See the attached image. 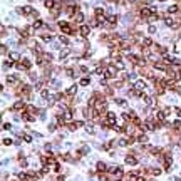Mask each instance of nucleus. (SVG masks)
Masks as SVG:
<instances>
[{
  "label": "nucleus",
  "instance_id": "1",
  "mask_svg": "<svg viewBox=\"0 0 181 181\" xmlns=\"http://www.w3.org/2000/svg\"><path fill=\"white\" fill-rule=\"evenodd\" d=\"M124 161H126V164H129V166H136V164L139 163V161H138V158H136L134 154H127Z\"/></svg>",
  "mask_w": 181,
  "mask_h": 181
},
{
  "label": "nucleus",
  "instance_id": "2",
  "mask_svg": "<svg viewBox=\"0 0 181 181\" xmlns=\"http://www.w3.org/2000/svg\"><path fill=\"white\" fill-rule=\"evenodd\" d=\"M59 27L64 34H72V27L67 24V22H59Z\"/></svg>",
  "mask_w": 181,
  "mask_h": 181
},
{
  "label": "nucleus",
  "instance_id": "3",
  "mask_svg": "<svg viewBox=\"0 0 181 181\" xmlns=\"http://www.w3.org/2000/svg\"><path fill=\"white\" fill-rule=\"evenodd\" d=\"M104 74H106V77H107V79H111V77H114V75L117 74V69H116V67H112V66H109V67H106Z\"/></svg>",
  "mask_w": 181,
  "mask_h": 181
},
{
  "label": "nucleus",
  "instance_id": "4",
  "mask_svg": "<svg viewBox=\"0 0 181 181\" xmlns=\"http://www.w3.org/2000/svg\"><path fill=\"white\" fill-rule=\"evenodd\" d=\"M19 13H24V15H32L34 13V8L32 7H22V8H19Z\"/></svg>",
  "mask_w": 181,
  "mask_h": 181
},
{
  "label": "nucleus",
  "instance_id": "5",
  "mask_svg": "<svg viewBox=\"0 0 181 181\" xmlns=\"http://www.w3.org/2000/svg\"><path fill=\"white\" fill-rule=\"evenodd\" d=\"M25 107H27V106H25V102H24V101H17V102L13 104L12 111H24Z\"/></svg>",
  "mask_w": 181,
  "mask_h": 181
},
{
  "label": "nucleus",
  "instance_id": "6",
  "mask_svg": "<svg viewBox=\"0 0 181 181\" xmlns=\"http://www.w3.org/2000/svg\"><path fill=\"white\" fill-rule=\"evenodd\" d=\"M7 82H8V86H17L19 84V77L17 75H8L7 77Z\"/></svg>",
  "mask_w": 181,
  "mask_h": 181
},
{
  "label": "nucleus",
  "instance_id": "7",
  "mask_svg": "<svg viewBox=\"0 0 181 181\" xmlns=\"http://www.w3.org/2000/svg\"><path fill=\"white\" fill-rule=\"evenodd\" d=\"M107 169H109V168H107V164H106V163H102V161H99V163H97V171H99V173H106Z\"/></svg>",
  "mask_w": 181,
  "mask_h": 181
},
{
  "label": "nucleus",
  "instance_id": "8",
  "mask_svg": "<svg viewBox=\"0 0 181 181\" xmlns=\"http://www.w3.org/2000/svg\"><path fill=\"white\" fill-rule=\"evenodd\" d=\"M72 19H74V22H77V24H80V22L84 20V15H82L80 12H75V13H74V15H72Z\"/></svg>",
  "mask_w": 181,
  "mask_h": 181
},
{
  "label": "nucleus",
  "instance_id": "9",
  "mask_svg": "<svg viewBox=\"0 0 181 181\" xmlns=\"http://www.w3.org/2000/svg\"><path fill=\"white\" fill-rule=\"evenodd\" d=\"M89 32H91V29H89L87 25H82V27H80V35L82 37H87L89 35Z\"/></svg>",
  "mask_w": 181,
  "mask_h": 181
},
{
  "label": "nucleus",
  "instance_id": "10",
  "mask_svg": "<svg viewBox=\"0 0 181 181\" xmlns=\"http://www.w3.org/2000/svg\"><path fill=\"white\" fill-rule=\"evenodd\" d=\"M154 50L158 52V54H166V47H163V45H154Z\"/></svg>",
  "mask_w": 181,
  "mask_h": 181
},
{
  "label": "nucleus",
  "instance_id": "11",
  "mask_svg": "<svg viewBox=\"0 0 181 181\" xmlns=\"http://www.w3.org/2000/svg\"><path fill=\"white\" fill-rule=\"evenodd\" d=\"M134 89H138V91H141V89H146V84L143 80H138L136 84H134Z\"/></svg>",
  "mask_w": 181,
  "mask_h": 181
},
{
  "label": "nucleus",
  "instance_id": "12",
  "mask_svg": "<svg viewBox=\"0 0 181 181\" xmlns=\"http://www.w3.org/2000/svg\"><path fill=\"white\" fill-rule=\"evenodd\" d=\"M20 64H22L25 69H30V67H32V62H30L29 59H22V62H20Z\"/></svg>",
  "mask_w": 181,
  "mask_h": 181
},
{
  "label": "nucleus",
  "instance_id": "13",
  "mask_svg": "<svg viewBox=\"0 0 181 181\" xmlns=\"http://www.w3.org/2000/svg\"><path fill=\"white\" fill-rule=\"evenodd\" d=\"M143 45H146V47H149V45H153V40H151L149 37H146L144 40H143Z\"/></svg>",
  "mask_w": 181,
  "mask_h": 181
},
{
  "label": "nucleus",
  "instance_id": "14",
  "mask_svg": "<svg viewBox=\"0 0 181 181\" xmlns=\"http://www.w3.org/2000/svg\"><path fill=\"white\" fill-rule=\"evenodd\" d=\"M138 141H139V143H147V136H144V134H139V136H138Z\"/></svg>",
  "mask_w": 181,
  "mask_h": 181
},
{
  "label": "nucleus",
  "instance_id": "15",
  "mask_svg": "<svg viewBox=\"0 0 181 181\" xmlns=\"http://www.w3.org/2000/svg\"><path fill=\"white\" fill-rule=\"evenodd\" d=\"M54 5H55V3H54L52 0H45V7H47V8H50V10H52V8H54Z\"/></svg>",
  "mask_w": 181,
  "mask_h": 181
},
{
  "label": "nucleus",
  "instance_id": "16",
  "mask_svg": "<svg viewBox=\"0 0 181 181\" xmlns=\"http://www.w3.org/2000/svg\"><path fill=\"white\" fill-rule=\"evenodd\" d=\"M86 129H87V133H91V134L94 133V126H92V124H89V122L86 124Z\"/></svg>",
  "mask_w": 181,
  "mask_h": 181
},
{
  "label": "nucleus",
  "instance_id": "17",
  "mask_svg": "<svg viewBox=\"0 0 181 181\" xmlns=\"http://www.w3.org/2000/svg\"><path fill=\"white\" fill-rule=\"evenodd\" d=\"M42 25H44V24H42L40 20H37V22H34V25H32V29H40Z\"/></svg>",
  "mask_w": 181,
  "mask_h": 181
},
{
  "label": "nucleus",
  "instance_id": "18",
  "mask_svg": "<svg viewBox=\"0 0 181 181\" xmlns=\"http://www.w3.org/2000/svg\"><path fill=\"white\" fill-rule=\"evenodd\" d=\"M42 40L49 42V40H52V35H50V34H44V35H42Z\"/></svg>",
  "mask_w": 181,
  "mask_h": 181
},
{
  "label": "nucleus",
  "instance_id": "19",
  "mask_svg": "<svg viewBox=\"0 0 181 181\" xmlns=\"http://www.w3.org/2000/svg\"><path fill=\"white\" fill-rule=\"evenodd\" d=\"M173 127H174V129H181V119H178V121H174Z\"/></svg>",
  "mask_w": 181,
  "mask_h": 181
},
{
  "label": "nucleus",
  "instance_id": "20",
  "mask_svg": "<svg viewBox=\"0 0 181 181\" xmlns=\"http://www.w3.org/2000/svg\"><path fill=\"white\" fill-rule=\"evenodd\" d=\"M168 12H169V13H174V12H178V7H176V5H171V7L168 8Z\"/></svg>",
  "mask_w": 181,
  "mask_h": 181
},
{
  "label": "nucleus",
  "instance_id": "21",
  "mask_svg": "<svg viewBox=\"0 0 181 181\" xmlns=\"http://www.w3.org/2000/svg\"><path fill=\"white\" fill-rule=\"evenodd\" d=\"M112 86H114L116 89H119V87H122V80H116V82H114Z\"/></svg>",
  "mask_w": 181,
  "mask_h": 181
},
{
  "label": "nucleus",
  "instance_id": "22",
  "mask_svg": "<svg viewBox=\"0 0 181 181\" xmlns=\"http://www.w3.org/2000/svg\"><path fill=\"white\" fill-rule=\"evenodd\" d=\"M10 57H12L13 60H17V59H19L20 55H19V52H12V54H10Z\"/></svg>",
  "mask_w": 181,
  "mask_h": 181
},
{
  "label": "nucleus",
  "instance_id": "23",
  "mask_svg": "<svg viewBox=\"0 0 181 181\" xmlns=\"http://www.w3.org/2000/svg\"><path fill=\"white\" fill-rule=\"evenodd\" d=\"M80 86H89V79H87V77H84V79L80 80Z\"/></svg>",
  "mask_w": 181,
  "mask_h": 181
},
{
  "label": "nucleus",
  "instance_id": "24",
  "mask_svg": "<svg viewBox=\"0 0 181 181\" xmlns=\"http://www.w3.org/2000/svg\"><path fill=\"white\" fill-rule=\"evenodd\" d=\"M52 169H54V171H59V169H60V164H59V163H54V164H52Z\"/></svg>",
  "mask_w": 181,
  "mask_h": 181
},
{
  "label": "nucleus",
  "instance_id": "25",
  "mask_svg": "<svg viewBox=\"0 0 181 181\" xmlns=\"http://www.w3.org/2000/svg\"><path fill=\"white\" fill-rule=\"evenodd\" d=\"M12 66H13L12 60H5V62H3V67H12Z\"/></svg>",
  "mask_w": 181,
  "mask_h": 181
},
{
  "label": "nucleus",
  "instance_id": "26",
  "mask_svg": "<svg viewBox=\"0 0 181 181\" xmlns=\"http://www.w3.org/2000/svg\"><path fill=\"white\" fill-rule=\"evenodd\" d=\"M60 42H62V44H69V39L64 37V35H60Z\"/></svg>",
  "mask_w": 181,
  "mask_h": 181
},
{
  "label": "nucleus",
  "instance_id": "27",
  "mask_svg": "<svg viewBox=\"0 0 181 181\" xmlns=\"http://www.w3.org/2000/svg\"><path fill=\"white\" fill-rule=\"evenodd\" d=\"M116 104H119V106H124L126 102H124V99H116Z\"/></svg>",
  "mask_w": 181,
  "mask_h": 181
},
{
  "label": "nucleus",
  "instance_id": "28",
  "mask_svg": "<svg viewBox=\"0 0 181 181\" xmlns=\"http://www.w3.org/2000/svg\"><path fill=\"white\" fill-rule=\"evenodd\" d=\"M3 144H5V146H10V144H12V139H3Z\"/></svg>",
  "mask_w": 181,
  "mask_h": 181
},
{
  "label": "nucleus",
  "instance_id": "29",
  "mask_svg": "<svg viewBox=\"0 0 181 181\" xmlns=\"http://www.w3.org/2000/svg\"><path fill=\"white\" fill-rule=\"evenodd\" d=\"M154 32H156V27L151 25V27H149V34H154Z\"/></svg>",
  "mask_w": 181,
  "mask_h": 181
},
{
  "label": "nucleus",
  "instance_id": "30",
  "mask_svg": "<svg viewBox=\"0 0 181 181\" xmlns=\"http://www.w3.org/2000/svg\"><path fill=\"white\" fill-rule=\"evenodd\" d=\"M24 139H25V143H30V141H32V138H30V136H24Z\"/></svg>",
  "mask_w": 181,
  "mask_h": 181
},
{
  "label": "nucleus",
  "instance_id": "31",
  "mask_svg": "<svg viewBox=\"0 0 181 181\" xmlns=\"http://www.w3.org/2000/svg\"><path fill=\"white\" fill-rule=\"evenodd\" d=\"M3 129H12V126H10V124H7V122H5V124H3Z\"/></svg>",
  "mask_w": 181,
  "mask_h": 181
},
{
  "label": "nucleus",
  "instance_id": "32",
  "mask_svg": "<svg viewBox=\"0 0 181 181\" xmlns=\"http://www.w3.org/2000/svg\"><path fill=\"white\" fill-rule=\"evenodd\" d=\"M174 111H176V114H178V117H181V109H180V107H176V109H174Z\"/></svg>",
  "mask_w": 181,
  "mask_h": 181
},
{
  "label": "nucleus",
  "instance_id": "33",
  "mask_svg": "<svg viewBox=\"0 0 181 181\" xmlns=\"http://www.w3.org/2000/svg\"><path fill=\"white\" fill-rule=\"evenodd\" d=\"M30 79H32V80H37V75L32 72V74H30Z\"/></svg>",
  "mask_w": 181,
  "mask_h": 181
},
{
  "label": "nucleus",
  "instance_id": "34",
  "mask_svg": "<svg viewBox=\"0 0 181 181\" xmlns=\"http://www.w3.org/2000/svg\"><path fill=\"white\" fill-rule=\"evenodd\" d=\"M57 181H66V178H64V176H59V178H57Z\"/></svg>",
  "mask_w": 181,
  "mask_h": 181
},
{
  "label": "nucleus",
  "instance_id": "35",
  "mask_svg": "<svg viewBox=\"0 0 181 181\" xmlns=\"http://www.w3.org/2000/svg\"><path fill=\"white\" fill-rule=\"evenodd\" d=\"M180 72H181V66H180Z\"/></svg>",
  "mask_w": 181,
  "mask_h": 181
},
{
  "label": "nucleus",
  "instance_id": "36",
  "mask_svg": "<svg viewBox=\"0 0 181 181\" xmlns=\"http://www.w3.org/2000/svg\"><path fill=\"white\" fill-rule=\"evenodd\" d=\"M161 2H164V0H161Z\"/></svg>",
  "mask_w": 181,
  "mask_h": 181
}]
</instances>
